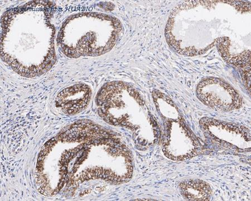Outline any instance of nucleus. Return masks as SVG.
<instances>
[{"label":"nucleus","instance_id":"f257e3e1","mask_svg":"<svg viewBox=\"0 0 251 201\" xmlns=\"http://www.w3.org/2000/svg\"><path fill=\"white\" fill-rule=\"evenodd\" d=\"M51 11L50 2L32 1L2 15L1 58L24 77L45 74L55 63Z\"/></svg>","mask_w":251,"mask_h":201},{"label":"nucleus","instance_id":"f03ea898","mask_svg":"<svg viewBox=\"0 0 251 201\" xmlns=\"http://www.w3.org/2000/svg\"><path fill=\"white\" fill-rule=\"evenodd\" d=\"M122 30L118 19L97 13H82L66 20L58 36V45L68 57L99 56L115 45Z\"/></svg>","mask_w":251,"mask_h":201},{"label":"nucleus","instance_id":"7ed1b4c3","mask_svg":"<svg viewBox=\"0 0 251 201\" xmlns=\"http://www.w3.org/2000/svg\"><path fill=\"white\" fill-rule=\"evenodd\" d=\"M100 115L111 124L131 128L136 132L144 126L145 105L138 92L123 82L104 86L97 99Z\"/></svg>","mask_w":251,"mask_h":201},{"label":"nucleus","instance_id":"20e7f679","mask_svg":"<svg viewBox=\"0 0 251 201\" xmlns=\"http://www.w3.org/2000/svg\"><path fill=\"white\" fill-rule=\"evenodd\" d=\"M163 150L168 158L184 160L196 155L201 150V144L180 119L169 120L163 136Z\"/></svg>","mask_w":251,"mask_h":201},{"label":"nucleus","instance_id":"39448f33","mask_svg":"<svg viewBox=\"0 0 251 201\" xmlns=\"http://www.w3.org/2000/svg\"><path fill=\"white\" fill-rule=\"evenodd\" d=\"M197 96L205 105L217 111H232L242 104V99L235 89L219 78L202 80L197 86Z\"/></svg>","mask_w":251,"mask_h":201},{"label":"nucleus","instance_id":"423d86ee","mask_svg":"<svg viewBox=\"0 0 251 201\" xmlns=\"http://www.w3.org/2000/svg\"><path fill=\"white\" fill-rule=\"evenodd\" d=\"M200 126L205 135L214 142L230 150L250 151L251 133L248 128L208 118L201 119Z\"/></svg>","mask_w":251,"mask_h":201},{"label":"nucleus","instance_id":"0eeeda50","mask_svg":"<svg viewBox=\"0 0 251 201\" xmlns=\"http://www.w3.org/2000/svg\"><path fill=\"white\" fill-rule=\"evenodd\" d=\"M91 96V88L86 84H75L59 92L55 99V105L67 115L78 114L86 109Z\"/></svg>","mask_w":251,"mask_h":201},{"label":"nucleus","instance_id":"6e6552de","mask_svg":"<svg viewBox=\"0 0 251 201\" xmlns=\"http://www.w3.org/2000/svg\"><path fill=\"white\" fill-rule=\"evenodd\" d=\"M179 187L181 195L187 200L208 201L212 199V188L209 184L203 180H184L180 183Z\"/></svg>","mask_w":251,"mask_h":201},{"label":"nucleus","instance_id":"1a4fd4ad","mask_svg":"<svg viewBox=\"0 0 251 201\" xmlns=\"http://www.w3.org/2000/svg\"><path fill=\"white\" fill-rule=\"evenodd\" d=\"M153 100L156 106L164 118L169 120H176L180 119V115L175 104L168 96L159 91L153 92Z\"/></svg>","mask_w":251,"mask_h":201}]
</instances>
